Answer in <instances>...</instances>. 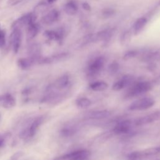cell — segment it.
<instances>
[{"label": "cell", "mask_w": 160, "mask_h": 160, "mask_svg": "<svg viewBox=\"0 0 160 160\" xmlns=\"http://www.w3.org/2000/svg\"><path fill=\"white\" fill-rule=\"evenodd\" d=\"M44 121V116H40L34 118L31 122V124L20 132V138L24 140H28L32 138L35 135L39 126L43 123Z\"/></svg>", "instance_id": "cell-1"}, {"label": "cell", "mask_w": 160, "mask_h": 160, "mask_svg": "<svg viewBox=\"0 0 160 160\" xmlns=\"http://www.w3.org/2000/svg\"><path fill=\"white\" fill-rule=\"evenodd\" d=\"M152 89L151 84L148 81H139L133 84L128 91V97H134L141 95Z\"/></svg>", "instance_id": "cell-2"}, {"label": "cell", "mask_w": 160, "mask_h": 160, "mask_svg": "<svg viewBox=\"0 0 160 160\" xmlns=\"http://www.w3.org/2000/svg\"><path fill=\"white\" fill-rule=\"evenodd\" d=\"M155 101L151 98H144L137 99L132 102L129 106L131 111L146 110L155 104Z\"/></svg>", "instance_id": "cell-3"}, {"label": "cell", "mask_w": 160, "mask_h": 160, "mask_svg": "<svg viewBox=\"0 0 160 160\" xmlns=\"http://www.w3.org/2000/svg\"><path fill=\"white\" fill-rule=\"evenodd\" d=\"M36 15L34 12H29L24 14L18 19L14 21L12 24V29H21L24 26H28L32 23L35 22L36 19Z\"/></svg>", "instance_id": "cell-4"}, {"label": "cell", "mask_w": 160, "mask_h": 160, "mask_svg": "<svg viewBox=\"0 0 160 160\" xmlns=\"http://www.w3.org/2000/svg\"><path fill=\"white\" fill-rule=\"evenodd\" d=\"M105 64V59L103 56H98L94 58L88 66V73L89 76L97 75L101 72Z\"/></svg>", "instance_id": "cell-5"}, {"label": "cell", "mask_w": 160, "mask_h": 160, "mask_svg": "<svg viewBox=\"0 0 160 160\" xmlns=\"http://www.w3.org/2000/svg\"><path fill=\"white\" fill-rule=\"evenodd\" d=\"M160 120V111H156L148 115L140 117L136 119L134 123L136 126H143Z\"/></svg>", "instance_id": "cell-6"}, {"label": "cell", "mask_w": 160, "mask_h": 160, "mask_svg": "<svg viewBox=\"0 0 160 160\" xmlns=\"http://www.w3.org/2000/svg\"><path fill=\"white\" fill-rule=\"evenodd\" d=\"M65 34L64 29L59 28L56 30H46L44 32V36L49 41H56L61 43Z\"/></svg>", "instance_id": "cell-7"}, {"label": "cell", "mask_w": 160, "mask_h": 160, "mask_svg": "<svg viewBox=\"0 0 160 160\" xmlns=\"http://www.w3.org/2000/svg\"><path fill=\"white\" fill-rule=\"evenodd\" d=\"M10 44L14 53H17L21 46V31L19 29H13L9 38Z\"/></svg>", "instance_id": "cell-8"}, {"label": "cell", "mask_w": 160, "mask_h": 160, "mask_svg": "<svg viewBox=\"0 0 160 160\" xmlns=\"http://www.w3.org/2000/svg\"><path fill=\"white\" fill-rule=\"evenodd\" d=\"M114 30L113 29H104L96 34H92V40L93 42L98 41H104L107 42L109 41L111 37L113 36Z\"/></svg>", "instance_id": "cell-9"}, {"label": "cell", "mask_w": 160, "mask_h": 160, "mask_svg": "<svg viewBox=\"0 0 160 160\" xmlns=\"http://www.w3.org/2000/svg\"><path fill=\"white\" fill-rule=\"evenodd\" d=\"M131 128V122L129 120H123L118 122L114 127L113 132L116 134L128 133Z\"/></svg>", "instance_id": "cell-10"}, {"label": "cell", "mask_w": 160, "mask_h": 160, "mask_svg": "<svg viewBox=\"0 0 160 160\" xmlns=\"http://www.w3.org/2000/svg\"><path fill=\"white\" fill-rule=\"evenodd\" d=\"M133 79V77L129 74H126L123 76L120 79L114 83L112 85V89L114 91H118L123 88H124L126 86H128L131 82H132Z\"/></svg>", "instance_id": "cell-11"}, {"label": "cell", "mask_w": 160, "mask_h": 160, "mask_svg": "<svg viewBox=\"0 0 160 160\" xmlns=\"http://www.w3.org/2000/svg\"><path fill=\"white\" fill-rule=\"evenodd\" d=\"M59 16L60 13L59 11L57 9H52L42 18L41 21L44 24L51 25L56 22L59 19Z\"/></svg>", "instance_id": "cell-12"}, {"label": "cell", "mask_w": 160, "mask_h": 160, "mask_svg": "<svg viewBox=\"0 0 160 160\" xmlns=\"http://www.w3.org/2000/svg\"><path fill=\"white\" fill-rule=\"evenodd\" d=\"M68 154L70 160H88L91 156V152L86 149H79Z\"/></svg>", "instance_id": "cell-13"}, {"label": "cell", "mask_w": 160, "mask_h": 160, "mask_svg": "<svg viewBox=\"0 0 160 160\" xmlns=\"http://www.w3.org/2000/svg\"><path fill=\"white\" fill-rule=\"evenodd\" d=\"M1 105L4 108H12L16 105L15 98L9 93L0 96Z\"/></svg>", "instance_id": "cell-14"}, {"label": "cell", "mask_w": 160, "mask_h": 160, "mask_svg": "<svg viewBox=\"0 0 160 160\" xmlns=\"http://www.w3.org/2000/svg\"><path fill=\"white\" fill-rule=\"evenodd\" d=\"M148 22V19L145 17H141L136 20L132 26V33L138 35L144 28Z\"/></svg>", "instance_id": "cell-15"}, {"label": "cell", "mask_w": 160, "mask_h": 160, "mask_svg": "<svg viewBox=\"0 0 160 160\" xmlns=\"http://www.w3.org/2000/svg\"><path fill=\"white\" fill-rule=\"evenodd\" d=\"M36 61L37 59L32 57L22 58H19L18 60L17 63H18V67L20 69L22 70H26L31 68Z\"/></svg>", "instance_id": "cell-16"}, {"label": "cell", "mask_w": 160, "mask_h": 160, "mask_svg": "<svg viewBox=\"0 0 160 160\" xmlns=\"http://www.w3.org/2000/svg\"><path fill=\"white\" fill-rule=\"evenodd\" d=\"M111 112L108 110H98L93 111L88 114V118L92 119H101L109 117Z\"/></svg>", "instance_id": "cell-17"}, {"label": "cell", "mask_w": 160, "mask_h": 160, "mask_svg": "<svg viewBox=\"0 0 160 160\" xmlns=\"http://www.w3.org/2000/svg\"><path fill=\"white\" fill-rule=\"evenodd\" d=\"M39 30V26L36 22L32 23L28 26L27 29V39L31 40L36 37Z\"/></svg>", "instance_id": "cell-18"}, {"label": "cell", "mask_w": 160, "mask_h": 160, "mask_svg": "<svg viewBox=\"0 0 160 160\" xmlns=\"http://www.w3.org/2000/svg\"><path fill=\"white\" fill-rule=\"evenodd\" d=\"M69 83V78L67 74H64L59 78L54 83V86L57 89H64L66 88Z\"/></svg>", "instance_id": "cell-19"}, {"label": "cell", "mask_w": 160, "mask_h": 160, "mask_svg": "<svg viewBox=\"0 0 160 160\" xmlns=\"http://www.w3.org/2000/svg\"><path fill=\"white\" fill-rule=\"evenodd\" d=\"M89 87H90V89H92V91H102L106 90L108 88V85L105 81H98L91 83L89 85Z\"/></svg>", "instance_id": "cell-20"}, {"label": "cell", "mask_w": 160, "mask_h": 160, "mask_svg": "<svg viewBox=\"0 0 160 160\" xmlns=\"http://www.w3.org/2000/svg\"><path fill=\"white\" fill-rule=\"evenodd\" d=\"M78 9L76 4L72 1H68L64 7V11L69 15H74L78 12Z\"/></svg>", "instance_id": "cell-21"}, {"label": "cell", "mask_w": 160, "mask_h": 160, "mask_svg": "<svg viewBox=\"0 0 160 160\" xmlns=\"http://www.w3.org/2000/svg\"><path fill=\"white\" fill-rule=\"evenodd\" d=\"M142 153L143 158L151 156H155L160 153V147H154L146 149L145 150L141 151Z\"/></svg>", "instance_id": "cell-22"}, {"label": "cell", "mask_w": 160, "mask_h": 160, "mask_svg": "<svg viewBox=\"0 0 160 160\" xmlns=\"http://www.w3.org/2000/svg\"><path fill=\"white\" fill-rule=\"evenodd\" d=\"M76 105L80 108H86L91 106V101L86 98H80L76 101Z\"/></svg>", "instance_id": "cell-23"}, {"label": "cell", "mask_w": 160, "mask_h": 160, "mask_svg": "<svg viewBox=\"0 0 160 160\" xmlns=\"http://www.w3.org/2000/svg\"><path fill=\"white\" fill-rule=\"evenodd\" d=\"M76 132V128L73 126L63 127L61 130V134L64 137H69Z\"/></svg>", "instance_id": "cell-24"}, {"label": "cell", "mask_w": 160, "mask_h": 160, "mask_svg": "<svg viewBox=\"0 0 160 160\" xmlns=\"http://www.w3.org/2000/svg\"><path fill=\"white\" fill-rule=\"evenodd\" d=\"M143 158L142 151H132L130 152L128 155V160H141Z\"/></svg>", "instance_id": "cell-25"}, {"label": "cell", "mask_w": 160, "mask_h": 160, "mask_svg": "<svg viewBox=\"0 0 160 160\" xmlns=\"http://www.w3.org/2000/svg\"><path fill=\"white\" fill-rule=\"evenodd\" d=\"M131 33L130 31H124L121 36V42L122 44H127L128 42H129L131 40Z\"/></svg>", "instance_id": "cell-26"}, {"label": "cell", "mask_w": 160, "mask_h": 160, "mask_svg": "<svg viewBox=\"0 0 160 160\" xmlns=\"http://www.w3.org/2000/svg\"><path fill=\"white\" fill-rule=\"evenodd\" d=\"M119 64L116 62V61H113L109 65V67H108V69H109V71L112 73V74H114L116 73L118 70H119Z\"/></svg>", "instance_id": "cell-27"}, {"label": "cell", "mask_w": 160, "mask_h": 160, "mask_svg": "<svg viewBox=\"0 0 160 160\" xmlns=\"http://www.w3.org/2000/svg\"><path fill=\"white\" fill-rule=\"evenodd\" d=\"M115 14V11L112 9H110V8H107L104 9L102 11V16L104 18H108L112 16H113Z\"/></svg>", "instance_id": "cell-28"}, {"label": "cell", "mask_w": 160, "mask_h": 160, "mask_svg": "<svg viewBox=\"0 0 160 160\" xmlns=\"http://www.w3.org/2000/svg\"><path fill=\"white\" fill-rule=\"evenodd\" d=\"M138 51L131 50V51H128L127 52L125 53V54L123 56V58L126 60L129 59H131L132 58L136 57L138 55Z\"/></svg>", "instance_id": "cell-29"}, {"label": "cell", "mask_w": 160, "mask_h": 160, "mask_svg": "<svg viewBox=\"0 0 160 160\" xmlns=\"http://www.w3.org/2000/svg\"><path fill=\"white\" fill-rule=\"evenodd\" d=\"M6 33L4 31L0 30V47H3L6 43Z\"/></svg>", "instance_id": "cell-30"}, {"label": "cell", "mask_w": 160, "mask_h": 160, "mask_svg": "<svg viewBox=\"0 0 160 160\" xmlns=\"http://www.w3.org/2000/svg\"><path fill=\"white\" fill-rule=\"evenodd\" d=\"M23 155L22 152H15L11 157V160H17L19 158H21Z\"/></svg>", "instance_id": "cell-31"}, {"label": "cell", "mask_w": 160, "mask_h": 160, "mask_svg": "<svg viewBox=\"0 0 160 160\" xmlns=\"http://www.w3.org/2000/svg\"><path fill=\"white\" fill-rule=\"evenodd\" d=\"M82 8H83L85 11H90L91 9V6H90L89 4L87 2H82Z\"/></svg>", "instance_id": "cell-32"}, {"label": "cell", "mask_w": 160, "mask_h": 160, "mask_svg": "<svg viewBox=\"0 0 160 160\" xmlns=\"http://www.w3.org/2000/svg\"><path fill=\"white\" fill-rule=\"evenodd\" d=\"M53 160H70V159L68 156V154H64L62 156L57 157V158H54Z\"/></svg>", "instance_id": "cell-33"}, {"label": "cell", "mask_w": 160, "mask_h": 160, "mask_svg": "<svg viewBox=\"0 0 160 160\" xmlns=\"http://www.w3.org/2000/svg\"><path fill=\"white\" fill-rule=\"evenodd\" d=\"M22 1V0H8V4L10 6H14V5L19 4Z\"/></svg>", "instance_id": "cell-34"}, {"label": "cell", "mask_w": 160, "mask_h": 160, "mask_svg": "<svg viewBox=\"0 0 160 160\" xmlns=\"http://www.w3.org/2000/svg\"><path fill=\"white\" fill-rule=\"evenodd\" d=\"M7 134H4V135H1V136H0V148L4 145Z\"/></svg>", "instance_id": "cell-35"}, {"label": "cell", "mask_w": 160, "mask_h": 160, "mask_svg": "<svg viewBox=\"0 0 160 160\" xmlns=\"http://www.w3.org/2000/svg\"><path fill=\"white\" fill-rule=\"evenodd\" d=\"M57 1V0H47L48 2V3H49V4L53 3V2H54L55 1Z\"/></svg>", "instance_id": "cell-36"}, {"label": "cell", "mask_w": 160, "mask_h": 160, "mask_svg": "<svg viewBox=\"0 0 160 160\" xmlns=\"http://www.w3.org/2000/svg\"><path fill=\"white\" fill-rule=\"evenodd\" d=\"M158 6H160V0L158 2Z\"/></svg>", "instance_id": "cell-37"}, {"label": "cell", "mask_w": 160, "mask_h": 160, "mask_svg": "<svg viewBox=\"0 0 160 160\" xmlns=\"http://www.w3.org/2000/svg\"><path fill=\"white\" fill-rule=\"evenodd\" d=\"M156 160H160V158H158V159H157Z\"/></svg>", "instance_id": "cell-38"}, {"label": "cell", "mask_w": 160, "mask_h": 160, "mask_svg": "<svg viewBox=\"0 0 160 160\" xmlns=\"http://www.w3.org/2000/svg\"><path fill=\"white\" fill-rule=\"evenodd\" d=\"M0 30H1V25H0Z\"/></svg>", "instance_id": "cell-39"}]
</instances>
